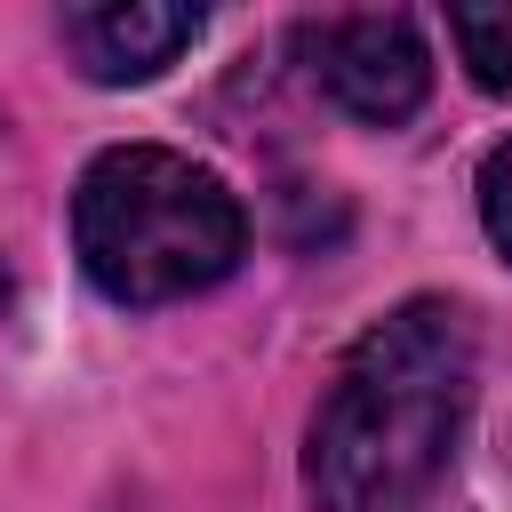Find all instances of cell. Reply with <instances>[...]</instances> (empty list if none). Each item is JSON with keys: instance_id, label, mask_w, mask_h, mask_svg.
Listing matches in <instances>:
<instances>
[{"instance_id": "obj_7", "label": "cell", "mask_w": 512, "mask_h": 512, "mask_svg": "<svg viewBox=\"0 0 512 512\" xmlns=\"http://www.w3.org/2000/svg\"><path fill=\"white\" fill-rule=\"evenodd\" d=\"M0 312H8V264H0Z\"/></svg>"}, {"instance_id": "obj_3", "label": "cell", "mask_w": 512, "mask_h": 512, "mask_svg": "<svg viewBox=\"0 0 512 512\" xmlns=\"http://www.w3.org/2000/svg\"><path fill=\"white\" fill-rule=\"evenodd\" d=\"M312 72L320 88L368 120V128H400L424 88H432V56H424V32L400 16V8H360V16H328L312 32Z\"/></svg>"}, {"instance_id": "obj_4", "label": "cell", "mask_w": 512, "mask_h": 512, "mask_svg": "<svg viewBox=\"0 0 512 512\" xmlns=\"http://www.w3.org/2000/svg\"><path fill=\"white\" fill-rule=\"evenodd\" d=\"M200 8L176 0H96V8H64V48L96 88H128V80H160L192 40H200Z\"/></svg>"}, {"instance_id": "obj_1", "label": "cell", "mask_w": 512, "mask_h": 512, "mask_svg": "<svg viewBox=\"0 0 512 512\" xmlns=\"http://www.w3.org/2000/svg\"><path fill=\"white\" fill-rule=\"evenodd\" d=\"M480 392L472 320L448 296L392 304L328 376L304 432L312 512H424L448 480Z\"/></svg>"}, {"instance_id": "obj_5", "label": "cell", "mask_w": 512, "mask_h": 512, "mask_svg": "<svg viewBox=\"0 0 512 512\" xmlns=\"http://www.w3.org/2000/svg\"><path fill=\"white\" fill-rule=\"evenodd\" d=\"M448 40H456V56H464V72L488 88V96H512V0H496V8H448Z\"/></svg>"}, {"instance_id": "obj_2", "label": "cell", "mask_w": 512, "mask_h": 512, "mask_svg": "<svg viewBox=\"0 0 512 512\" xmlns=\"http://www.w3.org/2000/svg\"><path fill=\"white\" fill-rule=\"evenodd\" d=\"M72 248L80 272L112 304H176L216 288L240 248L248 216L216 168L168 144H112L88 160L72 192Z\"/></svg>"}, {"instance_id": "obj_6", "label": "cell", "mask_w": 512, "mask_h": 512, "mask_svg": "<svg viewBox=\"0 0 512 512\" xmlns=\"http://www.w3.org/2000/svg\"><path fill=\"white\" fill-rule=\"evenodd\" d=\"M480 224H488V240H496L504 264H512V136L480 160Z\"/></svg>"}]
</instances>
